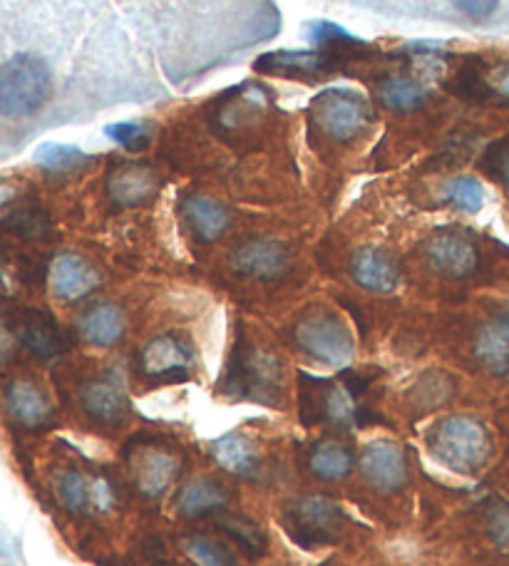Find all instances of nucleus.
<instances>
[{"label": "nucleus", "instance_id": "f257e3e1", "mask_svg": "<svg viewBox=\"0 0 509 566\" xmlns=\"http://www.w3.org/2000/svg\"><path fill=\"white\" fill-rule=\"evenodd\" d=\"M53 93V75L35 55H13L0 65V117L25 119L38 115Z\"/></svg>", "mask_w": 509, "mask_h": 566}, {"label": "nucleus", "instance_id": "f03ea898", "mask_svg": "<svg viewBox=\"0 0 509 566\" xmlns=\"http://www.w3.org/2000/svg\"><path fill=\"white\" fill-rule=\"evenodd\" d=\"M427 444L437 462L460 474H475L490 458V434L470 416H450L435 424Z\"/></svg>", "mask_w": 509, "mask_h": 566}, {"label": "nucleus", "instance_id": "7ed1b4c3", "mask_svg": "<svg viewBox=\"0 0 509 566\" xmlns=\"http://www.w3.org/2000/svg\"><path fill=\"white\" fill-rule=\"evenodd\" d=\"M343 524L345 514L339 504L325 497H315V494L293 500L283 512V527L303 549H319L335 544L343 532Z\"/></svg>", "mask_w": 509, "mask_h": 566}, {"label": "nucleus", "instance_id": "20e7f679", "mask_svg": "<svg viewBox=\"0 0 509 566\" xmlns=\"http://www.w3.org/2000/svg\"><path fill=\"white\" fill-rule=\"evenodd\" d=\"M297 343L303 353L325 366H345L355 353L349 326L331 313L305 316L297 326Z\"/></svg>", "mask_w": 509, "mask_h": 566}, {"label": "nucleus", "instance_id": "39448f33", "mask_svg": "<svg viewBox=\"0 0 509 566\" xmlns=\"http://www.w3.org/2000/svg\"><path fill=\"white\" fill-rule=\"evenodd\" d=\"M313 119L325 135L349 142L361 135L371 123L368 99L351 93V90H325L313 99Z\"/></svg>", "mask_w": 509, "mask_h": 566}, {"label": "nucleus", "instance_id": "423d86ee", "mask_svg": "<svg viewBox=\"0 0 509 566\" xmlns=\"http://www.w3.org/2000/svg\"><path fill=\"white\" fill-rule=\"evenodd\" d=\"M279 363L269 353L239 350L237 360L229 368L224 390L233 398H249L259 402H271V392L277 390Z\"/></svg>", "mask_w": 509, "mask_h": 566}, {"label": "nucleus", "instance_id": "0eeeda50", "mask_svg": "<svg viewBox=\"0 0 509 566\" xmlns=\"http://www.w3.org/2000/svg\"><path fill=\"white\" fill-rule=\"evenodd\" d=\"M8 420L23 430H40L55 416L53 400L33 378H13L3 390Z\"/></svg>", "mask_w": 509, "mask_h": 566}, {"label": "nucleus", "instance_id": "6e6552de", "mask_svg": "<svg viewBox=\"0 0 509 566\" xmlns=\"http://www.w3.org/2000/svg\"><path fill=\"white\" fill-rule=\"evenodd\" d=\"M58 502L67 512L85 514L90 510L107 512L115 504L117 492L107 478H90L83 470H63L55 480Z\"/></svg>", "mask_w": 509, "mask_h": 566}, {"label": "nucleus", "instance_id": "1a4fd4ad", "mask_svg": "<svg viewBox=\"0 0 509 566\" xmlns=\"http://www.w3.org/2000/svg\"><path fill=\"white\" fill-rule=\"evenodd\" d=\"M361 472L365 482L378 492H395L407 482V458L398 442H371L361 454Z\"/></svg>", "mask_w": 509, "mask_h": 566}, {"label": "nucleus", "instance_id": "9d476101", "mask_svg": "<svg viewBox=\"0 0 509 566\" xmlns=\"http://www.w3.org/2000/svg\"><path fill=\"white\" fill-rule=\"evenodd\" d=\"M191 360H195V353L187 343L165 333L147 343V348L142 350L139 368L152 380H185L189 378Z\"/></svg>", "mask_w": 509, "mask_h": 566}, {"label": "nucleus", "instance_id": "9b49d317", "mask_svg": "<svg viewBox=\"0 0 509 566\" xmlns=\"http://www.w3.org/2000/svg\"><path fill=\"white\" fill-rule=\"evenodd\" d=\"M425 259L435 274L463 279L477 264V249L460 231H437L425 244Z\"/></svg>", "mask_w": 509, "mask_h": 566}, {"label": "nucleus", "instance_id": "f8f14e48", "mask_svg": "<svg viewBox=\"0 0 509 566\" xmlns=\"http://www.w3.org/2000/svg\"><path fill=\"white\" fill-rule=\"evenodd\" d=\"M80 406H83L85 416L102 428H117L125 422L129 410L125 388L112 376L87 380L80 390Z\"/></svg>", "mask_w": 509, "mask_h": 566}, {"label": "nucleus", "instance_id": "ddd939ff", "mask_svg": "<svg viewBox=\"0 0 509 566\" xmlns=\"http://www.w3.org/2000/svg\"><path fill=\"white\" fill-rule=\"evenodd\" d=\"M179 474L177 454L167 448H139L132 458V480L145 497H162Z\"/></svg>", "mask_w": 509, "mask_h": 566}, {"label": "nucleus", "instance_id": "4468645a", "mask_svg": "<svg viewBox=\"0 0 509 566\" xmlns=\"http://www.w3.org/2000/svg\"><path fill=\"white\" fill-rule=\"evenodd\" d=\"M231 266L241 276L273 281L289 271V251L279 241L251 239L233 251Z\"/></svg>", "mask_w": 509, "mask_h": 566}, {"label": "nucleus", "instance_id": "2eb2a0df", "mask_svg": "<svg viewBox=\"0 0 509 566\" xmlns=\"http://www.w3.org/2000/svg\"><path fill=\"white\" fill-rule=\"evenodd\" d=\"M100 283L97 269L77 254H63L50 269V286L60 301H77L93 293Z\"/></svg>", "mask_w": 509, "mask_h": 566}, {"label": "nucleus", "instance_id": "dca6fc26", "mask_svg": "<svg viewBox=\"0 0 509 566\" xmlns=\"http://www.w3.org/2000/svg\"><path fill=\"white\" fill-rule=\"evenodd\" d=\"M229 500H231V492L227 490V484L217 478L204 474V478L191 480L179 490L177 512L181 517H189V520L211 517V514H219L227 510Z\"/></svg>", "mask_w": 509, "mask_h": 566}, {"label": "nucleus", "instance_id": "f3484780", "mask_svg": "<svg viewBox=\"0 0 509 566\" xmlns=\"http://www.w3.org/2000/svg\"><path fill=\"white\" fill-rule=\"evenodd\" d=\"M351 274L355 283L375 293H393L401 283V269L383 249H361L353 256Z\"/></svg>", "mask_w": 509, "mask_h": 566}, {"label": "nucleus", "instance_id": "a211bd4d", "mask_svg": "<svg viewBox=\"0 0 509 566\" xmlns=\"http://www.w3.org/2000/svg\"><path fill=\"white\" fill-rule=\"evenodd\" d=\"M77 331L90 346L110 348L125 336V316L115 303H97L77 318Z\"/></svg>", "mask_w": 509, "mask_h": 566}, {"label": "nucleus", "instance_id": "6ab92c4d", "mask_svg": "<svg viewBox=\"0 0 509 566\" xmlns=\"http://www.w3.org/2000/svg\"><path fill=\"white\" fill-rule=\"evenodd\" d=\"M209 452L221 470L237 474V478H253V474L259 472V450L247 434H224V438L211 442Z\"/></svg>", "mask_w": 509, "mask_h": 566}, {"label": "nucleus", "instance_id": "aec40b11", "mask_svg": "<svg viewBox=\"0 0 509 566\" xmlns=\"http://www.w3.org/2000/svg\"><path fill=\"white\" fill-rule=\"evenodd\" d=\"M18 338L23 346L35 353L38 358H53L63 350V338H60V328L48 313L28 311L23 318L18 321Z\"/></svg>", "mask_w": 509, "mask_h": 566}, {"label": "nucleus", "instance_id": "412c9836", "mask_svg": "<svg viewBox=\"0 0 509 566\" xmlns=\"http://www.w3.org/2000/svg\"><path fill=\"white\" fill-rule=\"evenodd\" d=\"M181 217H185L191 234L204 241V244L217 241L229 227L227 209L207 197H189L185 205H181Z\"/></svg>", "mask_w": 509, "mask_h": 566}, {"label": "nucleus", "instance_id": "4be33fe9", "mask_svg": "<svg viewBox=\"0 0 509 566\" xmlns=\"http://www.w3.org/2000/svg\"><path fill=\"white\" fill-rule=\"evenodd\" d=\"M157 191L155 171L147 167H125L120 169L110 181V197L122 207L145 205V201Z\"/></svg>", "mask_w": 509, "mask_h": 566}, {"label": "nucleus", "instance_id": "5701e85b", "mask_svg": "<svg viewBox=\"0 0 509 566\" xmlns=\"http://www.w3.org/2000/svg\"><path fill=\"white\" fill-rule=\"evenodd\" d=\"M475 353L487 368L507 370L509 368V316L495 318L475 338Z\"/></svg>", "mask_w": 509, "mask_h": 566}, {"label": "nucleus", "instance_id": "b1692460", "mask_svg": "<svg viewBox=\"0 0 509 566\" xmlns=\"http://www.w3.org/2000/svg\"><path fill=\"white\" fill-rule=\"evenodd\" d=\"M309 468L321 480H343L353 470V452L341 442H319L309 454Z\"/></svg>", "mask_w": 509, "mask_h": 566}, {"label": "nucleus", "instance_id": "393cba45", "mask_svg": "<svg viewBox=\"0 0 509 566\" xmlns=\"http://www.w3.org/2000/svg\"><path fill=\"white\" fill-rule=\"evenodd\" d=\"M325 67H329V55L289 53V50L263 55L257 63L259 73H281V75H311Z\"/></svg>", "mask_w": 509, "mask_h": 566}, {"label": "nucleus", "instance_id": "a878e982", "mask_svg": "<svg viewBox=\"0 0 509 566\" xmlns=\"http://www.w3.org/2000/svg\"><path fill=\"white\" fill-rule=\"evenodd\" d=\"M219 530L227 534L241 552H247L249 557H261V554L267 552V537H263L259 524L243 517V514H227V517H221Z\"/></svg>", "mask_w": 509, "mask_h": 566}, {"label": "nucleus", "instance_id": "bb28decb", "mask_svg": "<svg viewBox=\"0 0 509 566\" xmlns=\"http://www.w3.org/2000/svg\"><path fill=\"white\" fill-rule=\"evenodd\" d=\"M381 103L393 113H411L425 103V90L407 77H391L381 85Z\"/></svg>", "mask_w": 509, "mask_h": 566}, {"label": "nucleus", "instance_id": "cd10ccee", "mask_svg": "<svg viewBox=\"0 0 509 566\" xmlns=\"http://www.w3.org/2000/svg\"><path fill=\"white\" fill-rule=\"evenodd\" d=\"M185 547L189 552V557L199 566H239L237 552H233L229 544H224L214 537L197 534V537H189L185 542Z\"/></svg>", "mask_w": 509, "mask_h": 566}, {"label": "nucleus", "instance_id": "c85d7f7f", "mask_svg": "<svg viewBox=\"0 0 509 566\" xmlns=\"http://www.w3.org/2000/svg\"><path fill=\"white\" fill-rule=\"evenodd\" d=\"M445 201L467 214H477L485 205V189L475 177H455L445 187Z\"/></svg>", "mask_w": 509, "mask_h": 566}, {"label": "nucleus", "instance_id": "c756f323", "mask_svg": "<svg viewBox=\"0 0 509 566\" xmlns=\"http://www.w3.org/2000/svg\"><path fill=\"white\" fill-rule=\"evenodd\" d=\"M35 157L40 165L50 171H70L87 161L85 151H80L77 147H70V145H53V142L40 147Z\"/></svg>", "mask_w": 509, "mask_h": 566}, {"label": "nucleus", "instance_id": "7c9ffc66", "mask_svg": "<svg viewBox=\"0 0 509 566\" xmlns=\"http://www.w3.org/2000/svg\"><path fill=\"white\" fill-rule=\"evenodd\" d=\"M311 38L315 45H323V48H343V45H361L359 38H353L349 30H343L341 25L329 23V20H319V23H311Z\"/></svg>", "mask_w": 509, "mask_h": 566}, {"label": "nucleus", "instance_id": "2f4dec72", "mask_svg": "<svg viewBox=\"0 0 509 566\" xmlns=\"http://www.w3.org/2000/svg\"><path fill=\"white\" fill-rule=\"evenodd\" d=\"M105 133L122 145L129 151H142L147 147L149 135L145 125H137V123H115V125H107Z\"/></svg>", "mask_w": 509, "mask_h": 566}, {"label": "nucleus", "instance_id": "473e14b6", "mask_svg": "<svg viewBox=\"0 0 509 566\" xmlns=\"http://www.w3.org/2000/svg\"><path fill=\"white\" fill-rule=\"evenodd\" d=\"M487 530H490V537L495 539V544H500L502 549L509 552V510L507 507H497L490 512Z\"/></svg>", "mask_w": 509, "mask_h": 566}, {"label": "nucleus", "instance_id": "72a5a7b5", "mask_svg": "<svg viewBox=\"0 0 509 566\" xmlns=\"http://www.w3.org/2000/svg\"><path fill=\"white\" fill-rule=\"evenodd\" d=\"M453 3L467 18L485 20L495 13L497 6H500V0H453Z\"/></svg>", "mask_w": 509, "mask_h": 566}, {"label": "nucleus", "instance_id": "f704fd0d", "mask_svg": "<svg viewBox=\"0 0 509 566\" xmlns=\"http://www.w3.org/2000/svg\"><path fill=\"white\" fill-rule=\"evenodd\" d=\"M142 566H175V564L167 562L165 557H159V554H155V552H149L145 564H142Z\"/></svg>", "mask_w": 509, "mask_h": 566}, {"label": "nucleus", "instance_id": "c9c22d12", "mask_svg": "<svg viewBox=\"0 0 509 566\" xmlns=\"http://www.w3.org/2000/svg\"><path fill=\"white\" fill-rule=\"evenodd\" d=\"M505 181H507V187H509V161H507V167H505Z\"/></svg>", "mask_w": 509, "mask_h": 566}]
</instances>
